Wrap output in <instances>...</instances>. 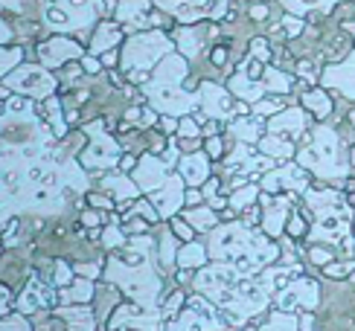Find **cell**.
Listing matches in <instances>:
<instances>
[{"label":"cell","instance_id":"9c48e42d","mask_svg":"<svg viewBox=\"0 0 355 331\" xmlns=\"http://www.w3.org/2000/svg\"><path fill=\"white\" fill-rule=\"evenodd\" d=\"M94 296V288H91V282H73V285H67V288H62V299L64 303H73V305H82V303H87V299Z\"/></svg>","mask_w":355,"mask_h":331},{"label":"cell","instance_id":"cb8c5ba5","mask_svg":"<svg viewBox=\"0 0 355 331\" xmlns=\"http://www.w3.org/2000/svg\"><path fill=\"white\" fill-rule=\"evenodd\" d=\"M181 134H184V140H187V137H196V134H198V125L192 123V119H184V123H181Z\"/></svg>","mask_w":355,"mask_h":331},{"label":"cell","instance_id":"d6a6232c","mask_svg":"<svg viewBox=\"0 0 355 331\" xmlns=\"http://www.w3.org/2000/svg\"><path fill=\"white\" fill-rule=\"evenodd\" d=\"M85 70L87 73H99V62H94V58H85Z\"/></svg>","mask_w":355,"mask_h":331},{"label":"cell","instance_id":"1f68e13d","mask_svg":"<svg viewBox=\"0 0 355 331\" xmlns=\"http://www.w3.org/2000/svg\"><path fill=\"white\" fill-rule=\"evenodd\" d=\"M288 230H291V235H300V233H303V221H300V218H294Z\"/></svg>","mask_w":355,"mask_h":331},{"label":"cell","instance_id":"603a6c76","mask_svg":"<svg viewBox=\"0 0 355 331\" xmlns=\"http://www.w3.org/2000/svg\"><path fill=\"white\" fill-rule=\"evenodd\" d=\"M204 148H207V157H221V140L218 137H210Z\"/></svg>","mask_w":355,"mask_h":331},{"label":"cell","instance_id":"5bb4252c","mask_svg":"<svg viewBox=\"0 0 355 331\" xmlns=\"http://www.w3.org/2000/svg\"><path fill=\"white\" fill-rule=\"evenodd\" d=\"M259 148L265 154H271V157H288L291 154V145L286 140H279V137H265L259 143Z\"/></svg>","mask_w":355,"mask_h":331},{"label":"cell","instance_id":"4dcf8cb0","mask_svg":"<svg viewBox=\"0 0 355 331\" xmlns=\"http://www.w3.org/2000/svg\"><path fill=\"white\" fill-rule=\"evenodd\" d=\"M175 128H178V123H175V119H166V116H164V119H160V131H166V134H172Z\"/></svg>","mask_w":355,"mask_h":331},{"label":"cell","instance_id":"4316f807","mask_svg":"<svg viewBox=\"0 0 355 331\" xmlns=\"http://www.w3.org/2000/svg\"><path fill=\"white\" fill-rule=\"evenodd\" d=\"M279 108V102H259L257 105V114H274Z\"/></svg>","mask_w":355,"mask_h":331},{"label":"cell","instance_id":"9a60e30c","mask_svg":"<svg viewBox=\"0 0 355 331\" xmlns=\"http://www.w3.org/2000/svg\"><path fill=\"white\" fill-rule=\"evenodd\" d=\"M187 221L192 224V227H198V230H213L216 215L210 213V209H189V213H187Z\"/></svg>","mask_w":355,"mask_h":331},{"label":"cell","instance_id":"d590c367","mask_svg":"<svg viewBox=\"0 0 355 331\" xmlns=\"http://www.w3.org/2000/svg\"><path fill=\"white\" fill-rule=\"evenodd\" d=\"M303 331H312V317H303Z\"/></svg>","mask_w":355,"mask_h":331},{"label":"cell","instance_id":"52a82bcc","mask_svg":"<svg viewBox=\"0 0 355 331\" xmlns=\"http://www.w3.org/2000/svg\"><path fill=\"white\" fill-rule=\"evenodd\" d=\"M114 44H120V29H116L114 24H102L96 29V35H94V44H91V50L94 53H105L111 50Z\"/></svg>","mask_w":355,"mask_h":331},{"label":"cell","instance_id":"6da1fadb","mask_svg":"<svg viewBox=\"0 0 355 331\" xmlns=\"http://www.w3.org/2000/svg\"><path fill=\"white\" fill-rule=\"evenodd\" d=\"M9 87H18L24 93H33V96H50L53 90V76L50 73H44L38 67H21L18 73H12L6 79Z\"/></svg>","mask_w":355,"mask_h":331},{"label":"cell","instance_id":"7a4b0ae2","mask_svg":"<svg viewBox=\"0 0 355 331\" xmlns=\"http://www.w3.org/2000/svg\"><path fill=\"white\" fill-rule=\"evenodd\" d=\"M152 198H155V204H157V209H160V215H175L178 206H181V201H184V195H181V180L169 177L166 186L155 189Z\"/></svg>","mask_w":355,"mask_h":331},{"label":"cell","instance_id":"7c38bea8","mask_svg":"<svg viewBox=\"0 0 355 331\" xmlns=\"http://www.w3.org/2000/svg\"><path fill=\"white\" fill-rule=\"evenodd\" d=\"M105 186H108V192H114V198H120V201H128V198H135L137 195V189L131 186L125 177H108Z\"/></svg>","mask_w":355,"mask_h":331},{"label":"cell","instance_id":"d6986e66","mask_svg":"<svg viewBox=\"0 0 355 331\" xmlns=\"http://www.w3.org/2000/svg\"><path fill=\"white\" fill-rule=\"evenodd\" d=\"M135 213L140 215V218H146V221H157V213L152 209V204H146V201H140V204H135Z\"/></svg>","mask_w":355,"mask_h":331},{"label":"cell","instance_id":"30bf717a","mask_svg":"<svg viewBox=\"0 0 355 331\" xmlns=\"http://www.w3.org/2000/svg\"><path fill=\"white\" fill-rule=\"evenodd\" d=\"M303 105H306L309 111H315V116H329V111H332L329 96L320 93V90H312V93H306V96H303Z\"/></svg>","mask_w":355,"mask_h":331},{"label":"cell","instance_id":"ffe728a7","mask_svg":"<svg viewBox=\"0 0 355 331\" xmlns=\"http://www.w3.org/2000/svg\"><path fill=\"white\" fill-rule=\"evenodd\" d=\"M172 230H175L178 238H184V242H192V224H187V221H175V224H172Z\"/></svg>","mask_w":355,"mask_h":331},{"label":"cell","instance_id":"ac0fdd59","mask_svg":"<svg viewBox=\"0 0 355 331\" xmlns=\"http://www.w3.org/2000/svg\"><path fill=\"white\" fill-rule=\"evenodd\" d=\"M181 303H184V296H181V294H172L169 303L164 305V317H175V314L181 311Z\"/></svg>","mask_w":355,"mask_h":331},{"label":"cell","instance_id":"8d00e7d4","mask_svg":"<svg viewBox=\"0 0 355 331\" xmlns=\"http://www.w3.org/2000/svg\"><path fill=\"white\" fill-rule=\"evenodd\" d=\"M349 123H352V125H355V111H352V114H349Z\"/></svg>","mask_w":355,"mask_h":331},{"label":"cell","instance_id":"83f0119b","mask_svg":"<svg viewBox=\"0 0 355 331\" xmlns=\"http://www.w3.org/2000/svg\"><path fill=\"white\" fill-rule=\"evenodd\" d=\"M327 259H332L327 250H312V262H315V265H327Z\"/></svg>","mask_w":355,"mask_h":331},{"label":"cell","instance_id":"d4e9b609","mask_svg":"<svg viewBox=\"0 0 355 331\" xmlns=\"http://www.w3.org/2000/svg\"><path fill=\"white\" fill-rule=\"evenodd\" d=\"M349 267H352L349 262H347V265H327V274H329V276H344Z\"/></svg>","mask_w":355,"mask_h":331},{"label":"cell","instance_id":"2e32d148","mask_svg":"<svg viewBox=\"0 0 355 331\" xmlns=\"http://www.w3.org/2000/svg\"><path fill=\"white\" fill-rule=\"evenodd\" d=\"M257 192H259L257 186H245V189H239V192H236V195H233V198H230V204H233L236 209H242V206H248L250 201H254V198H257Z\"/></svg>","mask_w":355,"mask_h":331},{"label":"cell","instance_id":"8fae6325","mask_svg":"<svg viewBox=\"0 0 355 331\" xmlns=\"http://www.w3.org/2000/svg\"><path fill=\"white\" fill-rule=\"evenodd\" d=\"M274 131H300L303 128V114L300 111H286V114H279L274 123H271Z\"/></svg>","mask_w":355,"mask_h":331},{"label":"cell","instance_id":"5b68a950","mask_svg":"<svg viewBox=\"0 0 355 331\" xmlns=\"http://www.w3.org/2000/svg\"><path fill=\"white\" fill-rule=\"evenodd\" d=\"M164 177H166V166H160L155 157H143V160H140L137 184H140L143 189H149V192L160 189V180H164Z\"/></svg>","mask_w":355,"mask_h":331},{"label":"cell","instance_id":"f1b7e54d","mask_svg":"<svg viewBox=\"0 0 355 331\" xmlns=\"http://www.w3.org/2000/svg\"><path fill=\"white\" fill-rule=\"evenodd\" d=\"M99 221H102L99 213H85V215H82V224H85V227H94V224H99Z\"/></svg>","mask_w":355,"mask_h":331},{"label":"cell","instance_id":"4fadbf2b","mask_svg":"<svg viewBox=\"0 0 355 331\" xmlns=\"http://www.w3.org/2000/svg\"><path fill=\"white\" fill-rule=\"evenodd\" d=\"M259 331H297V320H294L291 314H274Z\"/></svg>","mask_w":355,"mask_h":331},{"label":"cell","instance_id":"7402d4cb","mask_svg":"<svg viewBox=\"0 0 355 331\" xmlns=\"http://www.w3.org/2000/svg\"><path fill=\"white\" fill-rule=\"evenodd\" d=\"M18 62H21V50H15V47L6 50V55H3V73H9Z\"/></svg>","mask_w":355,"mask_h":331},{"label":"cell","instance_id":"277c9868","mask_svg":"<svg viewBox=\"0 0 355 331\" xmlns=\"http://www.w3.org/2000/svg\"><path fill=\"white\" fill-rule=\"evenodd\" d=\"M55 317L67 320V331H96V317L87 305H73V308H58Z\"/></svg>","mask_w":355,"mask_h":331},{"label":"cell","instance_id":"ba28073f","mask_svg":"<svg viewBox=\"0 0 355 331\" xmlns=\"http://www.w3.org/2000/svg\"><path fill=\"white\" fill-rule=\"evenodd\" d=\"M204 262H207V253H204V247L196 244V242H189L181 253H178V265H181L184 270H189V267H201Z\"/></svg>","mask_w":355,"mask_h":331},{"label":"cell","instance_id":"e575fe53","mask_svg":"<svg viewBox=\"0 0 355 331\" xmlns=\"http://www.w3.org/2000/svg\"><path fill=\"white\" fill-rule=\"evenodd\" d=\"M123 169H125V172L135 169V157H125V160H123Z\"/></svg>","mask_w":355,"mask_h":331},{"label":"cell","instance_id":"3957f363","mask_svg":"<svg viewBox=\"0 0 355 331\" xmlns=\"http://www.w3.org/2000/svg\"><path fill=\"white\" fill-rule=\"evenodd\" d=\"M76 55H79V47L64 38H53L50 44H41V62L50 67L67 62V58H76Z\"/></svg>","mask_w":355,"mask_h":331},{"label":"cell","instance_id":"8992f818","mask_svg":"<svg viewBox=\"0 0 355 331\" xmlns=\"http://www.w3.org/2000/svg\"><path fill=\"white\" fill-rule=\"evenodd\" d=\"M207 172H210V166H207V157L204 154H189L181 160V175L189 186H196V184H204L207 180Z\"/></svg>","mask_w":355,"mask_h":331},{"label":"cell","instance_id":"484cf974","mask_svg":"<svg viewBox=\"0 0 355 331\" xmlns=\"http://www.w3.org/2000/svg\"><path fill=\"white\" fill-rule=\"evenodd\" d=\"M91 204L99 209H111V198H105V195H91Z\"/></svg>","mask_w":355,"mask_h":331},{"label":"cell","instance_id":"f546056e","mask_svg":"<svg viewBox=\"0 0 355 331\" xmlns=\"http://www.w3.org/2000/svg\"><path fill=\"white\" fill-rule=\"evenodd\" d=\"M216 189H218V180H216V177H213V180H207V184H204V198H213Z\"/></svg>","mask_w":355,"mask_h":331},{"label":"cell","instance_id":"44dd1931","mask_svg":"<svg viewBox=\"0 0 355 331\" xmlns=\"http://www.w3.org/2000/svg\"><path fill=\"white\" fill-rule=\"evenodd\" d=\"M102 242H105V247H116V244H123V233L116 230V227H108V230H105V238H102Z\"/></svg>","mask_w":355,"mask_h":331},{"label":"cell","instance_id":"e0dca14e","mask_svg":"<svg viewBox=\"0 0 355 331\" xmlns=\"http://www.w3.org/2000/svg\"><path fill=\"white\" fill-rule=\"evenodd\" d=\"M3 331H33V328H29L24 314H9V317L3 320Z\"/></svg>","mask_w":355,"mask_h":331},{"label":"cell","instance_id":"836d02e7","mask_svg":"<svg viewBox=\"0 0 355 331\" xmlns=\"http://www.w3.org/2000/svg\"><path fill=\"white\" fill-rule=\"evenodd\" d=\"M198 201H201L198 192H189V195H187V204H198Z\"/></svg>","mask_w":355,"mask_h":331}]
</instances>
